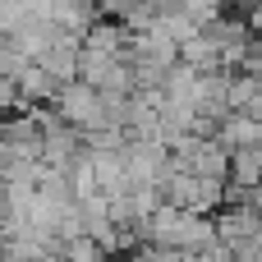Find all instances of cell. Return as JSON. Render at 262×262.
<instances>
[{
  "mask_svg": "<svg viewBox=\"0 0 262 262\" xmlns=\"http://www.w3.org/2000/svg\"><path fill=\"white\" fill-rule=\"evenodd\" d=\"M230 152L221 143H198V152L189 157L184 175H198V180H216V184H230Z\"/></svg>",
  "mask_w": 262,
  "mask_h": 262,
  "instance_id": "cell-1",
  "label": "cell"
},
{
  "mask_svg": "<svg viewBox=\"0 0 262 262\" xmlns=\"http://www.w3.org/2000/svg\"><path fill=\"white\" fill-rule=\"evenodd\" d=\"M216 143L230 157L235 152H253V147H262V120H253V115H230L221 124V134H216Z\"/></svg>",
  "mask_w": 262,
  "mask_h": 262,
  "instance_id": "cell-2",
  "label": "cell"
}]
</instances>
